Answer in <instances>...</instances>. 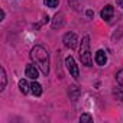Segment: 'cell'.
<instances>
[{
	"label": "cell",
	"mask_w": 123,
	"mask_h": 123,
	"mask_svg": "<svg viewBox=\"0 0 123 123\" xmlns=\"http://www.w3.org/2000/svg\"><path fill=\"white\" fill-rule=\"evenodd\" d=\"M87 16L91 18V16H93V12H91V10H87Z\"/></svg>",
	"instance_id": "cell-17"
},
{
	"label": "cell",
	"mask_w": 123,
	"mask_h": 123,
	"mask_svg": "<svg viewBox=\"0 0 123 123\" xmlns=\"http://www.w3.org/2000/svg\"><path fill=\"white\" fill-rule=\"evenodd\" d=\"M31 58L36 64V67L39 68V71L46 77L49 74V54H48V51L43 46L36 45L31 51Z\"/></svg>",
	"instance_id": "cell-1"
},
{
	"label": "cell",
	"mask_w": 123,
	"mask_h": 123,
	"mask_svg": "<svg viewBox=\"0 0 123 123\" xmlns=\"http://www.w3.org/2000/svg\"><path fill=\"white\" fill-rule=\"evenodd\" d=\"M80 122H81V123H91V122H93V117H91L90 114L84 113V114H81V117H80Z\"/></svg>",
	"instance_id": "cell-12"
},
{
	"label": "cell",
	"mask_w": 123,
	"mask_h": 123,
	"mask_svg": "<svg viewBox=\"0 0 123 123\" xmlns=\"http://www.w3.org/2000/svg\"><path fill=\"white\" fill-rule=\"evenodd\" d=\"M62 41H64V45H65L67 48H70V49H75V48H77L78 38H77V35H75L74 32H68V33H65Z\"/></svg>",
	"instance_id": "cell-4"
},
{
	"label": "cell",
	"mask_w": 123,
	"mask_h": 123,
	"mask_svg": "<svg viewBox=\"0 0 123 123\" xmlns=\"http://www.w3.org/2000/svg\"><path fill=\"white\" fill-rule=\"evenodd\" d=\"M0 74H2V86H0V90H5L6 83H7V78H6V71H5V68H3V67L0 68Z\"/></svg>",
	"instance_id": "cell-11"
},
{
	"label": "cell",
	"mask_w": 123,
	"mask_h": 123,
	"mask_svg": "<svg viewBox=\"0 0 123 123\" xmlns=\"http://www.w3.org/2000/svg\"><path fill=\"white\" fill-rule=\"evenodd\" d=\"M116 3H117L120 7H123V0H116Z\"/></svg>",
	"instance_id": "cell-15"
},
{
	"label": "cell",
	"mask_w": 123,
	"mask_h": 123,
	"mask_svg": "<svg viewBox=\"0 0 123 123\" xmlns=\"http://www.w3.org/2000/svg\"><path fill=\"white\" fill-rule=\"evenodd\" d=\"M25 73H26V77H28V78H32V80H36L38 75H39V70H38L35 65H32V64L26 65Z\"/></svg>",
	"instance_id": "cell-5"
},
{
	"label": "cell",
	"mask_w": 123,
	"mask_h": 123,
	"mask_svg": "<svg viewBox=\"0 0 123 123\" xmlns=\"http://www.w3.org/2000/svg\"><path fill=\"white\" fill-rule=\"evenodd\" d=\"M113 13H114V9H113V6H110V5H107L103 10H101V19H104V20H110L111 18H113Z\"/></svg>",
	"instance_id": "cell-6"
},
{
	"label": "cell",
	"mask_w": 123,
	"mask_h": 123,
	"mask_svg": "<svg viewBox=\"0 0 123 123\" xmlns=\"http://www.w3.org/2000/svg\"><path fill=\"white\" fill-rule=\"evenodd\" d=\"M80 59H81V64L91 67L93 65V61H91V54H90V38L86 35L81 39V48H80Z\"/></svg>",
	"instance_id": "cell-2"
},
{
	"label": "cell",
	"mask_w": 123,
	"mask_h": 123,
	"mask_svg": "<svg viewBox=\"0 0 123 123\" xmlns=\"http://www.w3.org/2000/svg\"><path fill=\"white\" fill-rule=\"evenodd\" d=\"M68 2H70V3H71V5H73V6H74V7H75V6H77V2H75V0H68Z\"/></svg>",
	"instance_id": "cell-16"
},
{
	"label": "cell",
	"mask_w": 123,
	"mask_h": 123,
	"mask_svg": "<svg viewBox=\"0 0 123 123\" xmlns=\"http://www.w3.org/2000/svg\"><path fill=\"white\" fill-rule=\"evenodd\" d=\"M94 59H96V64L97 65H101V67L106 65V62H107V56H106L104 51H101V49L96 52V58Z\"/></svg>",
	"instance_id": "cell-8"
},
{
	"label": "cell",
	"mask_w": 123,
	"mask_h": 123,
	"mask_svg": "<svg viewBox=\"0 0 123 123\" xmlns=\"http://www.w3.org/2000/svg\"><path fill=\"white\" fill-rule=\"evenodd\" d=\"M116 81H117V84L123 88V70H120V71L116 74Z\"/></svg>",
	"instance_id": "cell-13"
},
{
	"label": "cell",
	"mask_w": 123,
	"mask_h": 123,
	"mask_svg": "<svg viewBox=\"0 0 123 123\" xmlns=\"http://www.w3.org/2000/svg\"><path fill=\"white\" fill-rule=\"evenodd\" d=\"M19 88H20V93L28 94V93H29V90H31V86L28 84V81H26V80H20V81H19Z\"/></svg>",
	"instance_id": "cell-10"
},
{
	"label": "cell",
	"mask_w": 123,
	"mask_h": 123,
	"mask_svg": "<svg viewBox=\"0 0 123 123\" xmlns=\"http://www.w3.org/2000/svg\"><path fill=\"white\" fill-rule=\"evenodd\" d=\"M43 2H45V5L48 6V7H56L58 6V3H59V0H43Z\"/></svg>",
	"instance_id": "cell-14"
},
{
	"label": "cell",
	"mask_w": 123,
	"mask_h": 123,
	"mask_svg": "<svg viewBox=\"0 0 123 123\" xmlns=\"http://www.w3.org/2000/svg\"><path fill=\"white\" fill-rule=\"evenodd\" d=\"M31 93L33 94V96H41L42 94V86L39 84V83H36L35 80H33V83L31 84Z\"/></svg>",
	"instance_id": "cell-9"
},
{
	"label": "cell",
	"mask_w": 123,
	"mask_h": 123,
	"mask_svg": "<svg viewBox=\"0 0 123 123\" xmlns=\"http://www.w3.org/2000/svg\"><path fill=\"white\" fill-rule=\"evenodd\" d=\"M64 26V15L62 13H56L54 20H52V28L54 29H59Z\"/></svg>",
	"instance_id": "cell-7"
},
{
	"label": "cell",
	"mask_w": 123,
	"mask_h": 123,
	"mask_svg": "<svg viewBox=\"0 0 123 123\" xmlns=\"http://www.w3.org/2000/svg\"><path fill=\"white\" fill-rule=\"evenodd\" d=\"M65 65H67L70 74H71L75 80H78V78H80V71H78V67H77V64H75V61H74L73 56H67V58H65Z\"/></svg>",
	"instance_id": "cell-3"
}]
</instances>
